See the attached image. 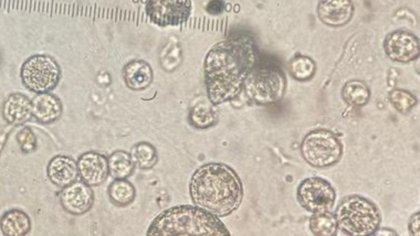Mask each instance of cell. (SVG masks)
<instances>
[{"label":"cell","mask_w":420,"mask_h":236,"mask_svg":"<svg viewBox=\"0 0 420 236\" xmlns=\"http://www.w3.org/2000/svg\"><path fill=\"white\" fill-rule=\"evenodd\" d=\"M253 51L237 40L212 47L205 61L207 92L212 105L236 99L254 64Z\"/></svg>","instance_id":"obj_1"},{"label":"cell","mask_w":420,"mask_h":236,"mask_svg":"<svg viewBox=\"0 0 420 236\" xmlns=\"http://www.w3.org/2000/svg\"><path fill=\"white\" fill-rule=\"evenodd\" d=\"M189 189L195 206L217 218L235 212L243 198L239 177L222 163H207L197 169L191 177Z\"/></svg>","instance_id":"obj_2"},{"label":"cell","mask_w":420,"mask_h":236,"mask_svg":"<svg viewBox=\"0 0 420 236\" xmlns=\"http://www.w3.org/2000/svg\"><path fill=\"white\" fill-rule=\"evenodd\" d=\"M148 235H230L220 219L205 210L181 205L165 210L149 225Z\"/></svg>","instance_id":"obj_3"},{"label":"cell","mask_w":420,"mask_h":236,"mask_svg":"<svg viewBox=\"0 0 420 236\" xmlns=\"http://www.w3.org/2000/svg\"><path fill=\"white\" fill-rule=\"evenodd\" d=\"M338 228L348 235L363 236L375 233L381 217L375 205L361 196H350L336 208Z\"/></svg>","instance_id":"obj_4"},{"label":"cell","mask_w":420,"mask_h":236,"mask_svg":"<svg viewBox=\"0 0 420 236\" xmlns=\"http://www.w3.org/2000/svg\"><path fill=\"white\" fill-rule=\"evenodd\" d=\"M300 151L305 161L319 168L334 165L342 155L339 138L333 132L322 129L311 131L305 136Z\"/></svg>","instance_id":"obj_5"},{"label":"cell","mask_w":420,"mask_h":236,"mask_svg":"<svg viewBox=\"0 0 420 236\" xmlns=\"http://www.w3.org/2000/svg\"><path fill=\"white\" fill-rule=\"evenodd\" d=\"M60 78V66L49 55H34L21 69L23 85L36 94L49 93L58 85Z\"/></svg>","instance_id":"obj_6"},{"label":"cell","mask_w":420,"mask_h":236,"mask_svg":"<svg viewBox=\"0 0 420 236\" xmlns=\"http://www.w3.org/2000/svg\"><path fill=\"white\" fill-rule=\"evenodd\" d=\"M244 86L249 99L256 104L266 105L283 98L286 80L281 71L266 66L251 71Z\"/></svg>","instance_id":"obj_7"},{"label":"cell","mask_w":420,"mask_h":236,"mask_svg":"<svg viewBox=\"0 0 420 236\" xmlns=\"http://www.w3.org/2000/svg\"><path fill=\"white\" fill-rule=\"evenodd\" d=\"M298 201L307 211L329 212L336 201V192L330 183L319 177H310L300 184Z\"/></svg>","instance_id":"obj_8"},{"label":"cell","mask_w":420,"mask_h":236,"mask_svg":"<svg viewBox=\"0 0 420 236\" xmlns=\"http://www.w3.org/2000/svg\"><path fill=\"white\" fill-rule=\"evenodd\" d=\"M147 15L159 27H178L188 22L191 12L190 0H149Z\"/></svg>","instance_id":"obj_9"},{"label":"cell","mask_w":420,"mask_h":236,"mask_svg":"<svg viewBox=\"0 0 420 236\" xmlns=\"http://www.w3.org/2000/svg\"><path fill=\"white\" fill-rule=\"evenodd\" d=\"M59 199L62 207L67 213L80 216L92 208L94 193L86 183L76 181L63 188Z\"/></svg>","instance_id":"obj_10"},{"label":"cell","mask_w":420,"mask_h":236,"mask_svg":"<svg viewBox=\"0 0 420 236\" xmlns=\"http://www.w3.org/2000/svg\"><path fill=\"white\" fill-rule=\"evenodd\" d=\"M77 168L82 182L91 187L101 186L110 175L108 158L94 151L83 153L77 161Z\"/></svg>","instance_id":"obj_11"},{"label":"cell","mask_w":420,"mask_h":236,"mask_svg":"<svg viewBox=\"0 0 420 236\" xmlns=\"http://www.w3.org/2000/svg\"><path fill=\"white\" fill-rule=\"evenodd\" d=\"M385 49L389 58L399 63H408L419 55V40L406 32H396L388 35Z\"/></svg>","instance_id":"obj_12"},{"label":"cell","mask_w":420,"mask_h":236,"mask_svg":"<svg viewBox=\"0 0 420 236\" xmlns=\"http://www.w3.org/2000/svg\"><path fill=\"white\" fill-rule=\"evenodd\" d=\"M354 6L351 0H320L319 17L329 27L339 28L350 22L353 16Z\"/></svg>","instance_id":"obj_13"},{"label":"cell","mask_w":420,"mask_h":236,"mask_svg":"<svg viewBox=\"0 0 420 236\" xmlns=\"http://www.w3.org/2000/svg\"><path fill=\"white\" fill-rule=\"evenodd\" d=\"M47 175L55 186L64 188L75 182L79 177L77 163L69 156H55L48 164Z\"/></svg>","instance_id":"obj_14"},{"label":"cell","mask_w":420,"mask_h":236,"mask_svg":"<svg viewBox=\"0 0 420 236\" xmlns=\"http://www.w3.org/2000/svg\"><path fill=\"white\" fill-rule=\"evenodd\" d=\"M2 114L9 124H24L33 117L32 100L23 94H11L4 102Z\"/></svg>","instance_id":"obj_15"},{"label":"cell","mask_w":420,"mask_h":236,"mask_svg":"<svg viewBox=\"0 0 420 236\" xmlns=\"http://www.w3.org/2000/svg\"><path fill=\"white\" fill-rule=\"evenodd\" d=\"M33 117L42 124H50L58 121L63 114L61 100L53 94L36 95L32 100Z\"/></svg>","instance_id":"obj_16"},{"label":"cell","mask_w":420,"mask_h":236,"mask_svg":"<svg viewBox=\"0 0 420 236\" xmlns=\"http://www.w3.org/2000/svg\"><path fill=\"white\" fill-rule=\"evenodd\" d=\"M123 78L128 88L140 91L152 83L154 74L150 66L143 60L130 61L123 70Z\"/></svg>","instance_id":"obj_17"},{"label":"cell","mask_w":420,"mask_h":236,"mask_svg":"<svg viewBox=\"0 0 420 236\" xmlns=\"http://www.w3.org/2000/svg\"><path fill=\"white\" fill-rule=\"evenodd\" d=\"M30 228V219L23 210H9L0 219V230L4 235L23 236L28 234Z\"/></svg>","instance_id":"obj_18"},{"label":"cell","mask_w":420,"mask_h":236,"mask_svg":"<svg viewBox=\"0 0 420 236\" xmlns=\"http://www.w3.org/2000/svg\"><path fill=\"white\" fill-rule=\"evenodd\" d=\"M110 175L115 179H127L135 171V164L131 155L126 151H118L108 158Z\"/></svg>","instance_id":"obj_19"},{"label":"cell","mask_w":420,"mask_h":236,"mask_svg":"<svg viewBox=\"0 0 420 236\" xmlns=\"http://www.w3.org/2000/svg\"><path fill=\"white\" fill-rule=\"evenodd\" d=\"M108 191L111 201L118 206H127L136 198V189L126 179H115Z\"/></svg>","instance_id":"obj_20"},{"label":"cell","mask_w":420,"mask_h":236,"mask_svg":"<svg viewBox=\"0 0 420 236\" xmlns=\"http://www.w3.org/2000/svg\"><path fill=\"white\" fill-rule=\"evenodd\" d=\"M135 166L148 170L152 169L158 162V153L152 143L141 142L135 145L130 153Z\"/></svg>","instance_id":"obj_21"},{"label":"cell","mask_w":420,"mask_h":236,"mask_svg":"<svg viewBox=\"0 0 420 236\" xmlns=\"http://www.w3.org/2000/svg\"><path fill=\"white\" fill-rule=\"evenodd\" d=\"M370 90L361 81H351L346 83L342 90V97L352 107H361L367 104L370 100Z\"/></svg>","instance_id":"obj_22"},{"label":"cell","mask_w":420,"mask_h":236,"mask_svg":"<svg viewBox=\"0 0 420 236\" xmlns=\"http://www.w3.org/2000/svg\"><path fill=\"white\" fill-rule=\"evenodd\" d=\"M189 117L191 125L198 129H207L215 126L219 121V117L214 107L205 102L195 105L190 112Z\"/></svg>","instance_id":"obj_23"},{"label":"cell","mask_w":420,"mask_h":236,"mask_svg":"<svg viewBox=\"0 0 420 236\" xmlns=\"http://www.w3.org/2000/svg\"><path fill=\"white\" fill-rule=\"evenodd\" d=\"M310 228L315 235L331 236L339 228L335 215L329 211L314 213L310 220Z\"/></svg>","instance_id":"obj_24"},{"label":"cell","mask_w":420,"mask_h":236,"mask_svg":"<svg viewBox=\"0 0 420 236\" xmlns=\"http://www.w3.org/2000/svg\"><path fill=\"white\" fill-rule=\"evenodd\" d=\"M290 73L298 81H307L313 78L316 66L314 61L305 56H299L289 64Z\"/></svg>","instance_id":"obj_25"},{"label":"cell","mask_w":420,"mask_h":236,"mask_svg":"<svg viewBox=\"0 0 420 236\" xmlns=\"http://www.w3.org/2000/svg\"><path fill=\"white\" fill-rule=\"evenodd\" d=\"M389 97L394 107L402 114L411 111L417 102L416 97L403 90H394Z\"/></svg>","instance_id":"obj_26"},{"label":"cell","mask_w":420,"mask_h":236,"mask_svg":"<svg viewBox=\"0 0 420 236\" xmlns=\"http://www.w3.org/2000/svg\"><path fill=\"white\" fill-rule=\"evenodd\" d=\"M17 141L20 145L21 150L24 153H30L35 150L36 138L33 131L30 128H24V129L18 132Z\"/></svg>","instance_id":"obj_27"},{"label":"cell","mask_w":420,"mask_h":236,"mask_svg":"<svg viewBox=\"0 0 420 236\" xmlns=\"http://www.w3.org/2000/svg\"><path fill=\"white\" fill-rule=\"evenodd\" d=\"M224 8L225 2L222 0H211L206 9L210 14H219Z\"/></svg>","instance_id":"obj_28"},{"label":"cell","mask_w":420,"mask_h":236,"mask_svg":"<svg viewBox=\"0 0 420 236\" xmlns=\"http://www.w3.org/2000/svg\"><path fill=\"white\" fill-rule=\"evenodd\" d=\"M419 225H420L419 213H417L416 214H414L411 218V220H409V233H411L412 235L419 236L420 234Z\"/></svg>","instance_id":"obj_29"},{"label":"cell","mask_w":420,"mask_h":236,"mask_svg":"<svg viewBox=\"0 0 420 236\" xmlns=\"http://www.w3.org/2000/svg\"><path fill=\"white\" fill-rule=\"evenodd\" d=\"M373 235L388 236V235H397V234L395 232H393V230H392L390 229H380V230L378 229L376 230L375 233Z\"/></svg>","instance_id":"obj_30"}]
</instances>
